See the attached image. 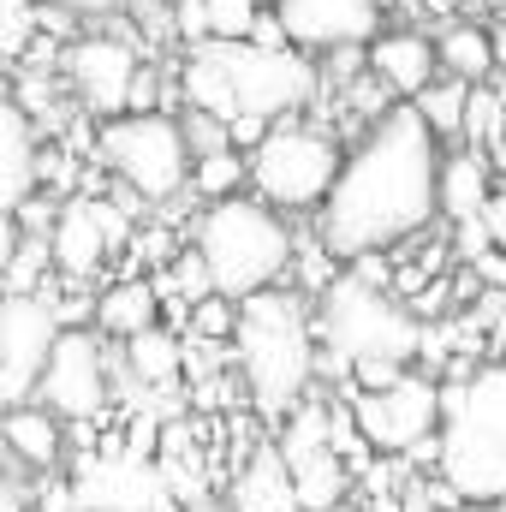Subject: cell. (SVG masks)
Segmentation results:
<instances>
[{"label":"cell","instance_id":"9c48e42d","mask_svg":"<svg viewBox=\"0 0 506 512\" xmlns=\"http://www.w3.org/2000/svg\"><path fill=\"white\" fill-rule=\"evenodd\" d=\"M137 209L143 203H120L114 191L102 185H84L72 197H60V215H54V233H48V256H54V274L60 286H90L131 251V233H137Z\"/></svg>","mask_w":506,"mask_h":512},{"label":"cell","instance_id":"8fae6325","mask_svg":"<svg viewBox=\"0 0 506 512\" xmlns=\"http://www.w3.org/2000/svg\"><path fill=\"white\" fill-rule=\"evenodd\" d=\"M358 441L381 459H435V423H441V382L423 370H405L387 387H358L346 405Z\"/></svg>","mask_w":506,"mask_h":512},{"label":"cell","instance_id":"30bf717a","mask_svg":"<svg viewBox=\"0 0 506 512\" xmlns=\"http://www.w3.org/2000/svg\"><path fill=\"white\" fill-rule=\"evenodd\" d=\"M114 387H120V346H108L90 322H72V328H60V340H54L30 399L48 405L66 429H78V423H102L108 417Z\"/></svg>","mask_w":506,"mask_h":512},{"label":"cell","instance_id":"4316f807","mask_svg":"<svg viewBox=\"0 0 506 512\" xmlns=\"http://www.w3.org/2000/svg\"><path fill=\"white\" fill-rule=\"evenodd\" d=\"M42 36V0H0V66L24 60Z\"/></svg>","mask_w":506,"mask_h":512},{"label":"cell","instance_id":"d590c367","mask_svg":"<svg viewBox=\"0 0 506 512\" xmlns=\"http://www.w3.org/2000/svg\"><path fill=\"white\" fill-rule=\"evenodd\" d=\"M381 6V18H387V12H399V6H405V0H376Z\"/></svg>","mask_w":506,"mask_h":512},{"label":"cell","instance_id":"74e56055","mask_svg":"<svg viewBox=\"0 0 506 512\" xmlns=\"http://www.w3.org/2000/svg\"><path fill=\"white\" fill-rule=\"evenodd\" d=\"M72 512H102V507H72Z\"/></svg>","mask_w":506,"mask_h":512},{"label":"cell","instance_id":"d6986e66","mask_svg":"<svg viewBox=\"0 0 506 512\" xmlns=\"http://www.w3.org/2000/svg\"><path fill=\"white\" fill-rule=\"evenodd\" d=\"M495 161L489 155H477V149H465V143H447L441 149V173H435V209H441V221L447 227H459V221H477L483 215V203L495 197Z\"/></svg>","mask_w":506,"mask_h":512},{"label":"cell","instance_id":"f1b7e54d","mask_svg":"<svg viewBox=\"0 0 506 512\" xmlns=\"http://www.w3.org/2000/svg\"><path fill=\"white\" fill-rule=\"evenodd\" d=\"M42 6L60 12V18H72V24H114L131 0H42Z\"/></svg>","mask_w":506,"mask_h":512},{"label":"cell","instance_id":"3957f363","mask_svg":"<svg viewBox=\"0 0 506 512\" xmlns=\"http://www.w3.org/2000/svg\"><path fill=\"white\" fill-rule=\"evenodd\" d=\"M233 370L245 376L262 417H286L298 399H310L322 370V334H316V298L298 286H268L239 304L233 328Z\"/></svg>","mask_w":506,"mask_h":512},{"label":"cell","instance_id":"8d00e7d4","mask_svg":"<svg viewBox=\"0 0 506 512\" xmlns=\"http://www.w3.org/2000/svg\"><path fill=\"white\" fill-rule=\"evenodd\" d=\"M328 512H370V507H358V501H340V507H328Z\"/></svg>","mask_w":506,"mask_h":512},{"label":"cell","instance_id":"2e32d148","mask_svg":"<svg viewBox=\"0 0 506 512\" xmlns=\"http://www.w3.org/2000/svg\"><path fill=\"white\" fill-rule=\"evenodd\" d=\"M364 66L393 90V102H411L417 90H429V84L441 78L435 30H417V24H381L376 36L364 42Z\"/></svg>","mask_w":506,"mask_h":512},{"label":"cell","instance_id":"836d02e7","mask_svg":"<svg viewBox=\"0 0 506 512\" xmlns=\"http://www.w3.org/2000/svg\"><path fill=\"white\" fill-rule=\"evenodd\" d=\"M489 84H495V96H501V108H506V72H495Z\"/></svg>","mask_w":506,"mask_h":512},{"label":"cell","instance_id":"ac0fdd59","mask_svg":"<svg viewBox=\"0 0 506 512\" xmlns=\"http://www.w3.org/2000/svg\"><path fill=\"white\" fill-rule=\"evenodd\" d=\"M161 310H167V304H161L155 274H120V280H108L102 292H90V328H96L108 346H126L131 334L155 328Z\"/></svg>","mask_w":506,"mask_h":512},{"label":"cell","instance_id":"5bb4252c","mask_svg":"<svg viewBox=\"0 0 506 512\" xmlns=\"http://www.w3.org/2000/svg\"><path fill=\"white\" fill-rule=\"evenodd\" d=\"M286 42L298 54H328V48H364L381 30V6L376 0H268Z\"/></svg>","mask_w":506,"mask_h":512},{"label":"cell","instance_id":"7a4b0ae2","mask_svg":"<svg viewBox=\"0 0 506 512\" xmlns=\"http://www.w3.org/2000/svg\"><path fill=\"white\" fill-rule=\"evenodd\" d=\"M179 108H203V114H256V120H286L316 108V60L286 48H262V42H197L185 48L179 66Z\"/></svg>","mask_w":506,"mask_h":512},{"label":"cell","instance_id":"e575fe53","mask_svg":"<svg viewBox=\"0 0 506 512\" xmlns=\"http://www.w3.org/2000/svg\"><path fill=\"white\" fill-rule=\"evenodd\" d=\"M495 179L506 185V143H501V155H495Z\"/></svg>","mask_w":506,"mask_h":512},{"label":"cell","instance_id":"6da1fadb","mask_svg":"<svg viewBox=\"0 0 506 512\" xmlns=\"http://www.w3.org/2000/svg\"><path fill=\"white\" fill-rule=\"evenodd\" d=\"M441 137L423 126L411 102H393L376 126H364L346 155L340 173L310 215V239L334 256L340 268L358 256H393L399 245H417L441 209H435V173H441Z\"/></svg>","mask_w":506,"mask_h":512},{"label":"cell","instance_id":"603a6c76","mask_svg":"<svg viewBox=\"0 0 506 512\" xmlns=\"http://www.w3.org/2000/svg\"><path fill=\"white\" fill-rule=\"evenodd\" d=\"M459 143H465V149H477V155H489V161L501 155V143H506V108H501V96H495V84H471Z\"/></svg>","mask_w":506,"mask_h":512},{"label":"cell","instance_id":"484cf974","mask_svg":"<svg viewBox=\"0 0 506 512\" xmlns=\"http://www.w3.org/2000/svg\"><path fill=\"white\" fill-rule=\"evenodd\" d=\"M233 328H239V298L209 292V298L185 304V334H191V346H233Z\"/></svg>","mask_w":506,"mask_h":512},{"label":"cell","instance_id":"9a60e30c","mask_svg":"<svg viewBox=\"0 0 506 512\" xmlns=\"http://www.w3.org/2000/svg\"><path fill=\"white\" fill-rule=\"evenodd\" d=\"M0 453H6L24 477H54V471L72 465V429H66L48 405L24 399V405H6V411H0Z\"/></svg>","mask_w":506,"mask_h":512},{"label":"cell","instance_id":"ba28073f","mask_svg":"<svg viewBox=\"0 0 506 512\" xmlns=\"http://www.w3.org/2000/svg\"><path fill=\"white\" fill-rule=\"evenodd\" d=\"M316 334H322L328 352H340L346 370H358V364H411L423 352L417 316L387 286L358 280L352 268L316 292Z\"/></svg>","mask_w":506,"mask_h":512},{"label":"cell","instance_id":"8992f818","mask_svg":"<svg viewBox=\"0 0 506 512\" xmlns=\"http://www.w3.org/2000/svg\"><path fill=\"white\" fill-rule=\"evenodd\" d=\"M340 155H346V137L328 120H316L310 108L268 120V131L245 149V191L262 197L268 209H280L286 221L316 215L334 173H340Z\"/></svg>","mask_w":506,"mask_h":512},{"label":"cell","instance_id":"44dd1931","mask_svg":"<svg viewBox=\"0 0 506 512\" xmlns=\"http://www.w3.org/2000/svg\"><path fill=\"white\" fill-rule=\"evenodd\" d=\"M435 60L459 84H489L495 78V48H489V18H447L435 30Z\"/></svg>","mask_w":506,"mask_h":512},{"label":"cell","instance_id":"83f0119b","mask_svg":"<svg viewBox=\"0 0 506 512\" xmlns=\"http://www.w3.org/2000/svg\"><path fill=\"white\" fill-rule=\"evenodd\" d=\"M262 6H268V0H203V12H209V42H245Z\"/></svg>","mask_w":506,"mask_h":512},{"label":"cell","instance_id":"d4e9b609","mask_svg":"<svg viewBox=\"0 0 506 512\" xmlns=\"http://www.w3.org/2000/svg\"><path fill=\"white\" fill-rule=\"evenodd\" d=\"M233 191H245V149H209L191 161V197L197 203H221Z\"/></svg>","mask_w":506,"mask_h":512},{"label":"cell","instance_id":"4dcf8cb0","mask_svg":"<svg viewBox=\"0 0 506 512\" xmlns=\"http://www.w3.org/2000/svg\"><path fill=\"white\" fill-rule=\"evenodd\" d=\"M18 251H24V227H18L12 209H0V280H6V268H12V256Z\"/></svg>","mask_w":506,"mask_h":512},{"label":"cell","instance_id":"ffe728a7","mask_svg":"<svg viewBox=\"0 0 506 512\" xmlns=\"http://www.w3.org/2000/svg\"><path fill=\"white\" fill-rule=\"evenodd\" d=\"M36 161H42V131L0 84V209H18L36 191Z\"/></svg>","mask_w":506,"mask_h":512},{"label":"cell","instance_id":"d6a6232c","mask_svg":"<svg viewBox=\"0 0 506 512\" xmlns=\"http://www.w3.org/2000/svg\"><path fill=\"white\" fill-rule=\"evenodd\" d=\"M465 6H477V12H489V18H495V12H506V0H465Z\"/></svg>","mask_w":506,"mask_h":512},{"label":"cell","instance_id":"277c9868","mask_svg":"<svg viewBox=\"0 0 506 512\" xmlns=\"http://www.w3.org/2000/svg\"><path fill=\"white\" fill-rule=\"evenodd\" d=\"M435 477L459 501H501L506 495V358L453 370L441 382Z\"/></svg>","mask_w":506,"mask_h":512},{"label":"cell","instance_id":"7402d4cb","mask_svg":"<svg viewBox=\"0 0 506 512\" xmlns=\"http://www.w3.org/2000/svg\"><path fill=\"white\" fill-rule=\"evenodd\" d=\"M179 370H185V334L167 328V322L131 334L126 346H120V376H131V382H143V387H173Z\"/></svg>","mask_w":506,"mask_h":512},{"label":"cell","instance_id":"4fadbf2b","mask_svg":"<svg viewBox=\"0 0 506 512\" xmlns=\"http://www.w3.org/2000/svg\"><path fill=\"white\" fill-rule=\"evenodd\" d=\"M60 310L48 292H6L0 304V411L24 405L36 393V376L60 340Z\"/></svg>","mask_w":506,"mask_h":512},{"label":"cell","instance_id":"1f68e13d","mask_svg":"<svg viewBox=\"0 0 506 512\" xmlns=\"http://www.w3.org/2000/svg\"><path fill=\"white\" fill-rule=\"evenodd\" d=\"M459 512H506V495L501 501H459Z\"/></svg>","mask_w":506,"mask_h":512},{"label":"cell","instance_id":"5b68a950","mask_svg":"<svg viewBox=\"0 0 506 512\" xmlns=\"http://www.w3.org/2000/svg\"><path fill=\"white\" fill-rule=\"evenodd\" d=\"M185 239L209 262L215 292H227L239 304L256 298V292H268V286H286L292 256H298L292 221L280 209H268L262 197H251V191H233L221 203H203Z\"/></svg>","mask_w":506,"mask_h":512},{"label":"cell","instance_id":"7c38bea8","mask_svg":"<svg viewBox=\"0 0 506 512\" xmlns=\"http://www.w3.org/2000/svg\"><path fill=\"white\" fill-rule=\"evenodd\" d=\"M137 72H143V54L137 42L90 24L84 36H72L60 48V78L78 102L84 120H114V114H131V90H137Z\"/></svg>","mask_w":506,"mask_h":512},{"label":"cell","instance_id":"cb8c5ba5","mask_svg":"<svg viewBox=\"0 0 506 512\" xmlns=\"http://www.w3.org/2000/svg\"><path fill=\"white\" fill-rule=\"evenodd\" d=\"M465 96H471V84H459V78H435L429 90H417L411 96V108L423 114V126L435 131L441 143H459V126H465Z\"/></svg>","mask_w":506,"mask_h":512},{"label":"cell","instance_id":"f546056e","mask_svg":"<svg viewBox=\"0 0 506 512\" xmlns=\"http://www.w3.org/2000/svg\"><path fill=\"white\" fill-rule=\"evenodd\" d=\"M483 227H489V245L506 256V185H495V197L483 203Z\"/></svg>","mask_w":506,"mask_h":512},{"label":"cell","instance_id":"f35d334b","mask_svg":"<svg viewBox=\"0 0 506 512\" xmlns=\"http://www.w3.org/2000/svg\"><path fill=\"white\" fill-rule=\"evenodd\" d=\"M0 304H6V286H0Z\"/></svg>","mask_w":506,"mask_h":512},{"label":"cell","instance_id":"e0dca14e","mask_svg":"<svg viewBox=\"0 0 506 512\" xmlns=\"http://www.w3.org/2000/svg\"><path fill=\"white\" fill-rule=\"evenodd\" d=\"M221 501H227V512H304L298 507V489H292V471H286V459L274 447V435L233 459Z\"/></svg>","mask_w":506,"mask_h":512},{"label":"cell","instance_id":"52a82bcc","mask_svg":"<svg viewBox=\"0 0 506 512\" xmlns=\"http://www.w3.org/2000/svg\"><path fill=\"white\" fill-rule=\"evenodd\" d=\"M90 149H96L102 173L126 197H137L143 209H173L179 197H191V143H185L173 108L96 120V143Z\"/></svg>","mask_w":506,"mask_h":512}]
</instances>
